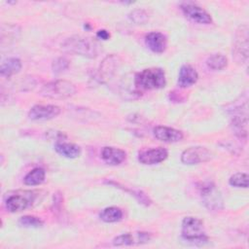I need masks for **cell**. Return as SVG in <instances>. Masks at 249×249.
<instances>
[{
	"instance_id": "6da1fadb",
	"label": "cell",
	"mask_w": 249,
	"mask_h": 249,
	"mask_svg": "<svg viewBox=\"0 0 249 249\" xmlns=\"http://www.w3.org/2000/svg\"><path fill=\"white\" fill-rule=\"evenodd\" d=\"M61 49L77 55H82L88 58H94L99 53V45L91 38L74 35L66 38L61 43Z\"/></svg>"
},
{
	"instance_id": "7a4b0ae2",
	"label": "cell",
	"mask_w": 249,
	"mask_h": 249,
	"mask_svg": "<svg viewBox=\"0 0 249 249\" xmlns=\"http://www.w3.org/2000/svg\"><path fill=\"white\" fill-rule=\"evenodd\" d=\"M134 88L140 89H158L165 86V74L161 68H147L135 74Z\"/></svg>"
},
{
	"instance_id": "3957f363",
	"label": "cell",
	"mask_w": 249,
	"mask_h": 249,
	"mask_svg": "<svg viewBox=\"0 0 249 249\" xmlns=\"http://www.w3.org/2000/svg\"><path fill=\"white\" fill-rule=\"evenodd\" d=\"M182 237L193 244H204L208 238L204 231L203 222L196 217H185L182 221Z\"/></svg>"
},
{
	"instance_id": "277c9868",
	"label": "cell",
	"mask_w": 249,
	"mask_h": 249,
	"mask_svg": "<svg viewBox=\"0 0 249 249\" xmlns=\"http://www.w3.org/2000/svg\"><path fill=\"white\" fill-rule=\"evenodd\" d=\"M76 92V87L69 81L56 80L45 84L40 89V95L52 99H65Z\"/></svg>"
},
{
	"instance_id": "5b68a950",
	"label": "cell",
	"mask_w": 249,
	"mask_h": 249,
	"mask_svg": "<svg viewBox=\"0 0 249 249\" xmlns=\"http://www.w3.org/2000/svg\"><path fill=\"white\" fill-rule=\"evenodd\" d=\"M202 201L209 210H221L223 208V199L219 190L211 182L201 183L198 187Z\"/></svg>"
},
{
	"instance_id": "8992f818",
	"label": "cell",
	"mask_w": 249,
	"mask_h": 249,
	"mask_svg": "<svg viewBox=\"0 0 249 249\" xmlns=\"http://www.w3.org/2000/svg\"><path fill=\"white\" fill-rule=\"evenodd\" d=\"M233 55L237 62H246L248 58V26L247 24L240 25L235 33Z\"/></svg>"
},
{
	"instance_id": "52a82bcc",
	"label": "cell",
	"mask_w": 249,
	"mask_h": 249,
	"mask_svg": "<svg viewBox=\"0 0 249 249\" xmlns=\"http://www.w3.org/2000/svg\"><path fill=\"white\" fill-rule=\"evenodd\" d=\"M212 154L205 147L196 146L186 149L181 154V161L185 164H197L210 160Z\"/></svg>"
},
{
	"instance_id": "ba28073f",
	"label": "cell",
	"mask_w": 249,
	"mask_h": 249,
	"mask_svg": "<svg viewBox=\"0 0 249 249\" xmlns=\"http://www.w3.org/2000/svg\"><path fill=\"white\" fill-rule=\"evenodd\" d=\"M34 194L30 191H25L21 194L10 196L6 200V208L10 212H19L26 209L34 200Z\"/></svg>"
},
{
	"instance_id": "9c48e42d",
	"label": "cell",
	"mask_w": 249,
	"mask_h": 249,
	"mask_svg": "<svg viewBox=\"0 0 249 249\" xmlns=\"http://www.w3.org/2000/svg\"><path fill=\"white\" fill-rule=\"evenodd\" d=\"M151 239V233L145 231H135L126 232L116 236L113 239V244L115 246H129L138 245L149 242Z\"/></svg>"
},
{
	"instance_id": "30bf717a",
	"label": "cell",
	"mask_w": 249,
	"mask_h": 249,
	"mask_svg": "<svg viewBox=\"0 0 249 249\" xmlns=\"http://www.w3.org/2000/svg\"><path fill=\"white\" fill-rule=\"evenodd\" d=\"M181 9L184 15L193 21L201 24H210L212 22L210 15L204 9L197 6L196 4L183 3L181 5Z\"/></svg>"
},
{
	"instance_id": "8fae6325",
	"label": "cell",
	"mask_w": 249,
	"mask_h": 249,
	"mask_svg": "<svg viewBox=\"0 0 249 249\" xmlns=\"http://www.w3.org/2000/svg\"><path fill=\"white\" fill-rule=\"evenodd\" d=\"M59 113L60 108L56 105H35L29 110L28 117L35 121H46L57 117Z\"/></svg>"
},
{
	"instance_id": "7c38bea8",
	"label": "cell",
	"mask_w": 249,
	"mask_h": 249,
	"mask_svg": "<svg viewBox=\"0 0 249 249\" xmlns=\"http://www.w3.org/2000/svg\"><path fill=\"white\" fill-rule=\"evenodd\" d=\"M120 64H121V59L118 55L110 54V55L106 56L102 60L101 64L99 66L98 79L101 82H105V81L111 79L114 76V74L116 73Z\"/></svg>"
},
{
	"instance_id": "4fadbf2b",
	"label": "cell",
	"mask_w": 249,
	"mask_h": 249,
	"mask_svg": "<svg viewBox=\"0 0 249 249\" xmlns=\"http://www.w3.org/2000/svg\"><path fill=\"white\" fill-rule=\"evenodd\" d=\"M167 151L164 148L159 147L140 152L138 155V160L143 164L151 165L163 161L167 158Z\"/></svg>"
},
{
	"instance_id": "5bb4252c",
	"label": "cell",
	"mask_w": 249,
	"mask_h": 249,
	"mask_svg": "<svg viewBox=\"0 0 249 249\" xmlns=\"http://www.w3.org/2000/svg\"><path fill=\"white\" fill-rule=\"evenodd\" d=\"M153 133L157 139L166 143H175L183 139L182 131L164 125L156 126L153 129Z\"/></svg>"
},
{
	"instance_id": "9a60e30c",
	"label": "cell",
	"mask_w": 249,
	"mask_h": 249,
	"mask_svg": "<svg viewBox=\"0 0 249 249\" xmlns=\"http://www.w3.org/2000/svg\"><path fill=\"white\" fill-rule=\"evenodd\" d=\"M146 46L156 53H162L167 47L166 36L160 32L153 31L145 36Z\"/></svg>"
},
{
	"instance_id": "2e32d148",
	"label": "cell",
	"mask_w": 249,
	"mask_h": 249,
	"mask_svg": "<svg viewBox=\"0 0 249 249\" xmlns=\"http://www.w3.org/2000/svg\"><path fill=\"white\" fill-rule=\"evenodd\" d=\"M197 79H198V74L196 70L193 66L185 64L179 70L177 84L180 88L185 89L196 84Z\"/></svg>"
},
{
	"instance_id": "e0dca14e",
	"label": "cell",
	"mask_w": 249,
	"mask_h": 249,
	"mask_svg": "<svg viewBox=\"0 0 249 249\" xmlns=\"http://www.w3.org/2000/svg\"><path fill=\"white\" fill-rule=\"evenodd\" d=\"M101 158L109 165H118L125 160L126 153L119 148L104 147L101 151Z\"/></svg>"
},
{
	"instance_id": "ac0fdd59",
	"label": "cell",
	"mask_w": 249,
	"mask_h": 249,
	"mask_svg": "<svg viewBox=\"0 0 249 249\" xmlns=\"http://www.w3.org/2000/svg\"><path fill=\"white\" fill-rule=\"evenodd\" d=\"M54 150L60 156L68 159H75L81 155V148L78 145L64 141L55 142Z\"/></svg>"
},
{
	"instance_id": "d6986e66",
	"label": "cell",
	"mask_w": 249,
	"mask_h": 249,
	"mask_svg": "<svg viewBox=\"0 0 249 249\" xmlns=\"http://www.w3.org/2000/svg\"><path fill=\"white\" fill-rule=\"evenodd\" d=\"M21 61L16 57H10L2 61L0 66V73L4 77H11L18 73L21 69Z\"/></svg>"
},
{
	"instance_id": "ffe728a7",
	"label": "cell",
	"mask_w": 249,
	"mask_h": 249,
	"mask_svg": "<svg viewBox=\"0 0 249 249\" xmlns=\"http://www.w3.org/2000/svg\"><path fill=\"white\" fill-rule=\"evenodd\" d=\"M45 176H46L45 170L43 168H41V167H36V168L32 169L31 171H29L25 175V177L23 179V182L27 186L40 185L41 183L44 182Z\"/></svg>"
},
{
	"instance_id": "44dd1931",
	"label": "cell",
	"mask_w": 249,
	"mask_h": 249,
	"mask_svg": "<svg viewBox=\"0 0 249 249\" xmlns=\"http://www.w3.org/2000/svg\"><path fill=\"white\" fill-rule=\"evenodd\" d=\"M99 217L102 221L106 223H115L123 218V211L119 207L110 206L104 208L100 212Z\"/></svg>"
},
{
	"instance_id": "7402d4cb",
	"label": "cell",
	"mask_w": 249,
	"mask_h": 249,
	"mask_svg": "<svg viewBox=\"0 0 249 249\" xmlns=\"http://www.w3.org/2000/svg\"><path fill=\"white\" fill-rule=\"evenodd\" d=\"M206 64L212 70H222L228 65V58L221 53H214L207 58Z\"/></svg>"
},
{
	"instance_id": "603a6c76",
	"label": "cell",
	"mask_w": 249,
	"mask_h": 249,
	"mask_svg": "<svg viewBox=\"0 0 249 249\" xmlns=\"http://www.w3.org/2000/svg\"><path fill=\"white\" fill-rule=\"evenodd\" d=\"M106 183L110 184V185H113V186H116V187H118L120 189H123L125 192L130 193L131 196H133L139 201V203H142L144 205H150L151 204V199L149 198V196L146 194H144L143 192H141V191H135V190L132 191V190H128L126 188H123V186H121L119 183H116V182H113V181H108Z\"/></svg>"
},
{
	"instance_id": "cb8c5ba5",
	"label": "cell",
	"mask_w": 249,
	"mask_h": 249,
	"mask_svg": "<svg viewBox=\"0 0 249 249\" xmlns=\"http://www.w3.org/2000/svg\"><path fill=\"white\" fill-rule=\"evenodd\" d=\"M43 221L36 216L31 215H25L19 218L18 225L24 228H32V229H38L43 226Z\"/></svg>"
},
{
	"instance_id": "d4e9b609",
	"label": "cell",
	"mask_w": 249,
	"mask_h": 249,
	"mask_svg": "<svg viewBox=\"0 0 249 249\" xmlns=\"http://www.w3.org/2000/svg\"><path fill=\"white\" fill-rule=\"evenodd\" d=\"M229 183L232 187L247 188L248 187V175L243 172H238L231 176Z\"/></svg>"
},
{
	"instance_id": "484cf974",
	"label": "cell",
	"mask_w": 249,
	"mask_h": 249,
	"mask_svg": "<svg viewBox=\"0 0 249 249\" xmlns=\"http://www.w3.org/2000/svg\"><path fill=\"white\" fill-rule=\"evenodd\" d=\"M128 17L134 23H137V24H143L149 19V16L147 12L142 9L133 10L132 12H130Z\"/></svg>"
},
{
	"instance_id": "4316f807",
	"label": "cell",
	"mask_w": 249,
	"mask_h": 249,
	"mask_svg": "<svg viewBox=\"0 0 249 249\" xmlns=\"http://www.w3.org/2000/svg\"><path fill=\"white\" fill-rule=\"evenodd\" d=\"M69 66V61L65 57H57L53 61L52 69L53 73H60L66 70Z\"/></svg>"
},
{
	"instance_id": "83f0119b",
	"label": "cell",
	"mask_w": 249,
	"mask_h": 249,
	"mask_svg": "<svg viewBox=\"0 0 249 249\" xmlns=\"http://www.w3.org/2000/svg\"><path fill=\"white\" fill-rule=\"evenodd\" d=\"M96 36L99 38V39H102V40H108L110 38V33L105 30V29H100L97 31L96 33Z\"/></svg>"
}]
</instances>
